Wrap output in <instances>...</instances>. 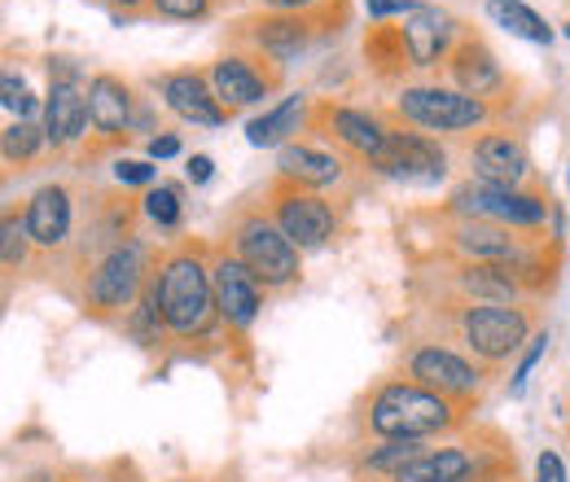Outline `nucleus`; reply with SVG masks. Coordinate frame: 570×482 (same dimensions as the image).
Instances as JSON below:
<instances>
[{"label":"nucleus","instance_id":"obj_1","mask_svg":"<svg viewBox=\"0 0 570 482\" xmlns=\"http://www.w3.org/2000/svg\"><path fill=\"white\" fill-rule=\"evenodd\" d=\"M149 294H154V307L171 343H212L224 329L219 307H215L212 242L203 237H176L158 246Z\"/></svg>","mask_w":570,"mask_h":482},{"label":"nucleus","instance_id":"obj_2","mask_svg":"<svg viewBox=\"0 0 570 482\" xmlns=\"http://www.w3.org/2000/svg\"><path fill=\"white\" fill-rule=\"evenodd\" d=\"M474 413H465L461 404L434 395L426 386H417L404 373H391L382 382H373L360 395L352 425L360 439L373 443H391V439H456L470 430Z\"/></svg>","mask_w":570,"mask_h":482},{"label":"nucleus","instance_id":"obj_3","mask_svg":"<svg viewBox=\"0 0 570 482\" xmlns=\"http://www.w3.org/2000/svg\"><path fill=\"white\" fill-rule=\"evenodd\" d=\"M439 325L448 329V343L461 346L488 373H500L522 346L540 334V303H465V298H443L439 303Z\"/></svg>","mask_w":570,"mask_h":482},{"label":"nucleus","instance_id":"obj_4","mask_svg":"<svg viewBox=\"0 0 570 482\" xmlns=\"http://www.w3.org/2000/svg\"><path fill=\"white\" fill-rule=\"evenodd\" d=\"M352 22V0H330L321 9H303V13H277V9H255L228 22L224 40L237 49H259L268 58H277L282 67L298 62L303 53H312L316 45L334 40L343 27Z\"/></svg>","mask_w":570,"mask_h":482},{"label":"nucleus","instance_id":"obj_5","mask_svg":"<svg viewBox=\"0 0 570 482\" xmlns=\"http://www.w3.org/2000/svg\"><path fill=\"white\" fill-rule=\"evenodd\" d=\"M391 115L426 137H470V132L500 128L509 106L470 97V92L452 88L448 79H426V83H404L391 97Z\"/></svg>","mask_w":570,"mask_h":482},{"label":"nucleus","instance_id":"obj_6","mask_svg":"<svg viewBox=\"0 0 570 482\" xmlns=\"http://www.w3.org/2000/svg\"><path fill=\"white\" fill-rule=\"evenodd\" d=\"M154 264H158V246H149L145 237L115 246L79 285V294H75L79 316H88L97 325H124L132 316V307L141 303Z\"/></svg>","mask_w":570,"mask_h":482},{"label":"nucleus","instance_id":"obj_7","mask_svg":"<svg viewBox=\"0 0 570 482\" xmlns=\"http://www.w3.org/2000/svg\"><path fill=\"white\" fill-rule=\"evenodd\" d=\"M224 242L268 294H289L303 285V250L277 228V219L264 210V203H242L233 210Z\"/></svg>","mask_w":570,"mask_h":482},{"label":"nucleus","instance_id":"obj_8","mask_svg":"<svg viewBox=\"0 0 570 482\" xmlns=\"http://www.w3.org/2000/svg\"><path fill=\"white\" fill-rule=\"evenodd\" d=\"M400 373L413 377L417 386H426L434 395L461 404L465 413H479L488 400V386L497 382V373H488L479 360H470L461 346H452L439 334L409 338L400 351Z\"/></svg>","mask_w":570,"mask_h":482},{"label":"nucleus","instance_id":"obj_9","mask_svg":"<svg viewBox=\"0 0 570 482\" xmlns=\"http://www.w3.org/2000/svg\"><path fill=\"white\" fill-rule=\"evenodd\" d=\"M154 132V101L137 92L132 79L115 70H92L88 75V140H83V163L124 149L132 137Z\"/></svg>","mask_w":570,"mask_h":482},{"label":"nucleus","instance_id":"obj_10","mask_svg":"<svg viewBox=\"0 0 570 482\" xmlns=\"http://www.w3.org/2000/svg\"><path fill=\"white\" fill-rule=\"evenodd\" d=\"M259 203H264V210L277 219V228H282L303 255L334 246V237H338V228H343V215L330 203V194L307 189V185H298V180H285L277 171H273V180L264 185Z\"/></svg>","mask_w":570,"mask_h":482},{"label":"nucleus","instance_id":"obj_11","mask_svg":"<svg viewBox=\"0 0 570 482\" xmlns=\"http://www.w3.org/2000/svg\"><path fill=\"white\" fill-rule=\"evenodd\" d=\"M27 233L36 246L40 268L62 273L67 255H71L75 237H79V219H83V189L67 180H49L27 198Z\"/></svg>","mask_w":570,"mask_h":482},{"label":"nucleus","instance_id":"obj_12","mask_svg":"<svg viewBox=\"0 0 570 482\" xmlns=\"http://www.w3.org/2000/svg\"><path fill=\"white\" fill-rule=\"evenodd\" d=\"M443 215V210H439ZM549 233H518L497 219H470V215H443L439 250L448 264H522Z\"/></svg>","mask_w":570,"mask_h":482},{"label":"nucleus","instance_id":"obj_13","mask_svg":"<svg viewBox=\"0 0 570 482\" xmlns=\"http://www.w3.org/2000/svg\"><path fill=\"white\" fill-rule=\"evenodd\" d=\"M443 215L497 219V224H509L518 233H540L553 219V198H549V185H540V189H500V185L470 176L448 194Z\"/></svg>","mask_w":570,"mask_h":482},{"label":"nucleus","instance_id":"obj_14","mask_svg":"<svg viewBox=\"0 0 570 482\" xmlns=\"http://www.w3.org/2000/svg\"><path fill=\"white\" fill-rule=\"evenodd\" d=\"M307 137L338 149L356 167H373V158L382 154V145L391 137V119H386V110H364V106H347L334 97H316L312 115H307Z\"/></svg>","mask_w":570,"mask_h":482},{"label":"nucleus","instance_id":"obj_15","mask_svg":"<svg viewBox=\"0 0 570 482\" xmlns=\"http://www.w3.org/2000/svg\"><path fill=\"white\" fill-rule=\"evenodd\" d=\"M207 75H212L215 97L224 101L228 115H242V110L259 106L264 97L282 92L285 83V67L277 58H268L259 49H237V45H228L207 67Z\"/></svg>","mask_w":570,"mask_h":482},{"label":"nucleus","instance_id":"obj_16","mask_svg":"<svg viewBox=\"0 0 570 482\" xmlns=\"http://www.w3.org/2000/svg\"><path fill=\"white\" fill-rule=\"evenodd\" d=\"M386 119H391V137L368 171L400 180V185H439L448 176V149L439 145V137H426V132L400 124L391 110H386Z\"/></svg>","mask_w":570,"mask_h":482},{"label":"nucleus","instance_id":"obj_17","mask_svg":"<svg viewBox=\"0 0 570 482\" xmlns=\"http://www.w3.org/2000/svg\"><path fill=\"white\" fill-rule=\"evenodd\" d=\"M212 281H215V307H219L224 334H246L259 321V312L268 303V289L233 255V246L224 237L212 242Z\"/></svg>","mask_w":570,"mask_h":482},{"label":"nucleus","instance_id":"obj_18","mask_svg":"<svg viewBox=\"0 0 570 482\" xmlns=\"http://www.w3.org/2000/svg\"><path fill=\"white\" fill-rule=\"evenodd\" d=\"M49 97H45V137L49 154H71L75 145L88 140V79L71 67V58L49 62Z\"/></svg>","mask_w":570,"mask_h":482},{"label":"nucleus","instance_id":"obj_19","mask_svg":"<svg viewBox=\"0 0 570 482\" xmlns=\"http://www.w3.org/2000/svg\"><path fill=\"white\" fill-rule=\"evenodd\" d=\"M465 163H470V176L474 180H488L500 189H540L544 180L535 176V163L527 154V140L513 128H488L470 140L465 149Z\"/></svg>","mask_w":570,"mask_h":482},{"label":"nucleus","instance_id":"obj_20","mask_svg":"<svg viewBox=\"0 0 570 482\" xmlns=\"http://www.w3.org/2000/svg\"><path fill=\"white\" fill-rule=\"evenodd\" d=\"M149 92L180 119V124H194V128H224L233 115L224 110V101L215 97L212 75L207 67H176V70H158L145 79Z\"/></svg>","mask_w":570,"mask_h":482},{"label":"nucleus","instance_id":"obj_21","mask_svg":"<svg viewBox=\"0 0 570 482\" xmlns=\"http://www.w3.org/2000/svg\"><path fill=\"white\" fill-rule=\"evenodd\" d=\"M443 79L452 83V88H461V92H470V97H483V101H500V106H509V75L500 67V58L492 53V45L474 31V27H465L461 22V31H456V40H452V49H448V58H443Z\"/></svg>","mask_w":570,"mask_h":482},{"label":"nucleus","instance_id":"obj_22","mask_svg":"<svg viewBox=\"0 0 570 482\" xmlns=\"http://www.w3.org/2000/svg\"><path fill=\"white\" fill-rule=\"evenodd\" d=\"M443 298H465V303H535L527 298L513 264H448L443 268Z\"/></svg>","mask_w":570,"mask_h":482},{"label":"nucleus","instance_id":"obj_23","mask_svg":"<svg viewBox=\"0 0 570 482\" xmlns=\"http://www.w3.org/2000/svg\"><path fill=\"white\" fill-rule=\"evenodd\" d=\"M347 167H352V158H343L330 145H312V140H289V145H282V154H277V176L298 180L307 189H321V194L334 189V185H343L347 180Z\"/></svg>","mask_w":570,"mask_h":482},{"label":"nucleus","instance_id":"obj_24","mask_svg":"<svg viewBox=\"0 0 570 482\" xmlns=\"http://www.w3.org/2000/svg\"><path fill=\"white\" fill-rule=\"evenodd\" d=\"M461 22L434 4H422L417 13L404 18V40H409V58H413V70H439L452 40H456Z\"/></svg>","mask_w":570,"mask_h":482},{"label":"nucleus","instance_id":"obj_25","mask_svg":"<svg viewBox=\"0 0 570 482\" xmlns=\"http://www.w3.org/2000/svg\"><path fill=\"white\" fill-rule=\"evenodd\" d=\"M360 53H364V67H368L373 79L404 88V79L413 70L409 40H404V22H368L364 27V40H360Z\"/></svg>","mask_w":570,"mask_h":482},{"label":"nucleus","instance_id":"obj_26","mask_svg":"<svg viewBox=\"0 0 570 482\" xmlns=\"http://www.w3.org/2000/svg\"><path fill=\"white\" fill-rule=\"evenodd\" d=\"M307 115H312V97L289 92L273 110H264L259 119L246 124V140H250L255 149H264V145H289L294 137L307 132Z\"/></svg>","mask_w":570,"mask_h":482},{"label":"nucleus","instance_id":"obj_27","mask_svg":"<svg viewBox=\"0 0 570 482\" xmlns=\"http://www.w3.org/2000/svg\"><path fill=\"white\" fill-rule=\"evenodd\" d=\"M45 149H49V137H45V115H36V119H9V124H4V137H0L4 167L31 171V163H36Z\"/></svg>","mask_w":570,"mask_h":482},{"label":"nucleus","instance_id":"obj_28","mask_svg":"<svg viewBox=\"0 0 570 482\" xmlns=\"http://www.w3.org/2000/svg\"><path fill=\"white\" fill-rule=\"evenodd\" d=\"M488 18L504 27L509 36L518 40H531V45H553V27L522 0H488Z\"/></svg>","mask_w":570,"mask_h":482},{"label":"nucleus","instance_id":"obj_29","mask_svg":"<svg viewBox=\"0 0 570 482\" xmlns=\"http://www.w3.org/2000/svg\"><path fill=\"white\" fill-rule=\"evenodd\" d=\"M141 207H145V219H149L158 233H176V228L185 224V185L158 180L154 189H145Z\"/></svg>","mask_w":570,"mask_h":482},{"label":"nucleus","instance_id":"obj_30","mask_svg":"<svg viewBox=\"0 0 570 482\" xmlns=\"http://www.w3.org/2000/svg\"><path fill=\"white\" fill-rule=\"evenodd\" d=\"M31 255H36V246H31V233H27V210L9 207L0 219V264H4V273H22L31 264Z\"/></svg>","mask_w":570,"mask_h":482},{"label":"nucleus","instance_id":"obj_31","mask_svg":"<svg viewBox=\"0 0 570 482\" xmlns=\"http://www.w3.org/2000/svg\"><path fill=\"white\" fill-rule=\"evenodd\" d=\"M215 13V0H149V18L167 22H203Z\"/></svg>","mask_w":570,"mask_h":482},{"label":"nucleus","instance_id":"obj_32","mask_svg":"<svg viewBox=\"0 0 570 482\" xmlns=\"http://www.w3.org/2000/svg\"><path fill=\"white\" fill-rule=\"evenodd\" d=\"M0 92H4V115L9 119H36V97H31V88H27L22 75L4 70L0 75Z\"/></svg>","mask_w":570,"mask_h":482},{"label":"nucleus","instance_id":"obj_33","mask_svg":"<svg viewBox=\"0 0 570 482\" xmlns=\"http://www.w3.org/2000/svg\"><path fill=\"white\" fill-rule=\"evenodd\" d=\"M115 180L124 189H154L158 185V167L149 158H119L115 163Z\"/></svg>","mask_w":570,"mask_h":482},{"label":"nucleus","instance_id":"obj_34","mask_svg":"<svg viewBox=\"0 0 570 482\" xmlns=\"http://www.w3.org/2000/svg\"><path fill=\"white\" fill-rule=\"evenodd\" d=\"M544 346H549V329H540L531 343H527V351H522V360H518V368H513V382H509V395H522V386H527V373L535 368V360L544 355Z\"/></svg>","mask_w":570,"mask_h":482},{"label":"nucleus","instance_id":"obj_35","mask_svg":"<svg viewBox=\"0 0 570 482\" xmlns=\"http://www.w3.org/2000/svg\"><path fill=\"white\" fill-rule=\"evenodd\" d=\"M535 482H567V465L558 452H540L535 461Z\"/></svg>","mask_w":570,"mask_h":482},{"label":"nucleus","instance_id":"obj_36","mask_svg":"<svg viewBox=\"0 0 570 482\" xmlns=\"http://www.w3.org/2000/svg\"><path fill=\"white\" fill-rule=\"evenodd\" d=\"M145 149H149V158H176L180 154V137L176 132H154V137L145 140Z\"/></svg>","mask_w":570,"mask_h":482},{"label":"nucleus","instance_id":"obj_37","mask_svg":"<svg viewBox=\"0 0 570 482\" xmlns=\"http://www.w3.org/2000/svg\"><path fill=\"white\" fill-rule=\"evenodd\" d=\"M101 4H110L124 22H132V18H149V0H101Z\"/></svg>","mask_w":570,"mask_h":482},{"label":"nucleus","instance_id":"obj_38","mask_svg":"<svg viewBox=\"0 0 570 482\" xmlns=\"http://www.w3.org/2000/svg\"><path fill=\"white\" fill-rule=\"evenodd\" d=\"M212 171H215V163L207 158V154H194V158L185 163V176H189L194 185H207V180H212Z\"/></svg>","mask_w":570,"mask_h":482},{"label":"nucleus","instance_id":"obj_39","mask_svg":"<svg viewBox=\"0 0 570 482\" xmlns=\"http://www.w3.org/2000/svg\"><path fill=\"white\" fill-rule=\"evenodd\" d=\"M330 0H259V9H277V13H303V9H321Z\"/></svg>","mask_w":570,"mask_h":482},{"label":"nucleus","instance_id":"obj_40","mask_svg":"<svg viewBox=\"0 0 570 482\" xmlns=\"http://www.w3.org/2000/svg\"><path fill=\"white\" fill-rule=\"evenodd\" d=\"M106 482H141V479H137V470H132V461H115V465L106 470Z\"/></svg>","mask_w":570,"mask_h":482},{"label":"nucleus","instance_id":"obj_41","mask_svg":"<svg viewBox=\"0 0 570 482\" xmlns=\"http://www.w3.org/2000/svg\"><path fill=\"white\" fill-rule=\"evenodd\" d=\"M62 482H92V474H83V470H71V474H67Z\"/></svg>","mask_w":570,"mask_h":482},{"label":"nucleus","instance_id":"obj_42","mask_svg":"<svg viewBox=\"0 0 570 482\" xmlns=\"http://www.w3.org/2000/svg\"><path fill=\"white\" fill-rule=\"evenodd\" d=\"M567 40H570V22H567Z\"/></svg>","mask_w":570,"mask_h":482},{"label":"nucleus","instance_id":"obj_43","mask_svg":"<svg viewBox=\"0 0 570 482\" xmlns=\"http://www.w3.org/2000/svg\"><path fill=\"white\" fill-rule=\"evenodd\" d=\"M171 482H189V479H171Z\"/></svg>","mask_w":570,"mask_h":482},{"label":"nucleus","instance_id":"obj_44","mask_svg":"<svg viewBox=\"0 0 570 482\" xmlns=\"http://www.w3.org/2000/svg\"><path fill=\"white\" fill-rule=\"evenodd\" d=\"M215 4H219V0H215Z\"/></svg>","mask_w":570,"mask_h":482}]
</instances>
